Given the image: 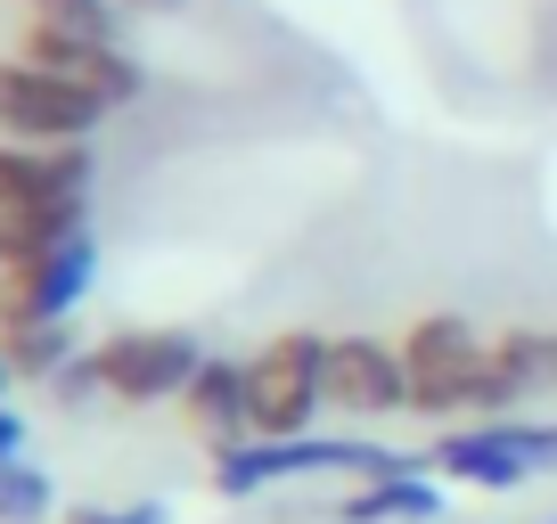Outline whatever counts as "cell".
Masks as SVG:
<instances>
[{"mask_svg": "<svg viewBox=\"0 0 557 524\" xmlns=\"http://www.w3.org/2000/svg\"><path fill=\"white\" fill-rule=\"evenodd\" d=\"M426 467V459H401V451H377V442H352V435H287V442H230V451H213V491L222 500H255V491L287 484V475H361V484H377V475H410Z\"/></svg>", "mask_w": 557, "mask_h": 524, "instance_id": "obj_1", "label": "cell"}, {"mask_svg": "<svg viewBox=\"0 0 557 524\" xmlns=\"http://www.w3.org/2000/svg\"><path fill=\"white\" fill-rule=\"evenodd\" d=\"M246 410H255L262 442L312 435V419L329 410V336H312V328L271 336V345L246 361Z\"/></svg>", "mask_w": 557, "mask_h": 524, "instance_id": "obj_2", "label": "cell"}, {"mask_svg": "<svg viewBox=\"0 0 557 524\" xmlns=\"http://www.w3.org/2000/svg\"><path fill=\"white\" fill-rule=\"evenodd\" d=\"M115 115L107 99H90L66 74H41L25 58H0V140H41V148H74Z\"/></svg>", "mask_w": 557, "mask_h": 524, "instance_id": "obj_3", "label": "cell"}, {"mask_svg": "<svg viewBox=\"0 0 557 524\" xmlns=\"http://www.w3.org/2000/svg\"><path fill=\"white\" fill-rule=\"evenodd\" d=\"M401 369H410V410L418 419H451L475 410V377H484V336L459 312H426L401 336Z\"/></svg>", "mask_w": 557, "mask_h": 524, "instance_id": "obj_4", "label": "cell"}, {"mask_svg": "<svg viewBox=\"0 0 557 524\" xmlns=\"http://www.w3.org/2000/svg\"><path fill=\"white\" fill-rule=\"evenodd\" d=\"M90 369H99V394L115 402H181L206 352L189 328H115L90 345Z\"/></svg>", "mask_w": 557, "mask_h": 524, "instance_id": "obj_5", "label": "cell"}, {"mask_svg": "<svg viewBox=\"0 0 557 524\" xmlns=\"http://www.w3.org/2000/svg\"><path fill=\"white\" fill-rule=\"evenodd\" d=\"M17 58L41 66V74L83 83L90 99H107V107H132L139 90H148V66H139L123 41H90V34H66V25H41V17L17 25Z\"/></svg>", "mask_w": 557, "mask_h": 524, "instance_id": "obj_6", "label": "cell"}, {"mask_svg": "<svg viewBox=\"0 0 557 524\" xmlns=\"http://www.w3.org/2000/svg\"><path fill=\"white\" fill-rule=\"evenodd\" d=\"M90 279H99V229H74L50 254L0 271V328H17V320H74Z\"/></svg>", "mask_w": 557, "mask_h": 524, "instance_id": "obj_7", "label": "cell"}, {"mask_svg": "<svg viewBox=\"0 0 557 524\" xmlns=\"http://www.w3.org/2000/svg\"><path fill=\"white\" fill-rule=\"evenodd\" d=\"M329 410H345V419H394V410H410L401 345H377V336H329Z\"/></svg>", "mask_w": 557, "mask_h": 524, "instance_id": "obj_8", "label": "cell"}, {"mask_svg": "<svg viewBox=\"0 0 557 524\" xmlns=\"http://www.w3.org/2000/svg\"><path fill=\"white\" fill-rule=\"evenodd\" d=\"M541 385H557V336L549 328H508L484 345V377H475V410L508 419L517 402H533Z\"/></svg>", "mask_w": 557, "mask_h": 524, "instance_id": "obj_9", "label": "cell"}, {"mask_svg": "<svg viewBox=\"0 0 557 524\" xmlns=\"http://www.w3.org/2000/svg\"><path fill=\"white\" fill-rule=\"evenodd\" d=\"M426 467L451 475V484H475V491H517L533 484V459L517 451V435H508V419H484V426H459V435H443L435 451H426Z\"/></svg>", "mask_w": 557, "mask_h": 524, "instance_id": "obj_10", "label": "cell"}, {"mask_svg": "<svg viewBox=\"0 0 557 524\" xmlns=\"http://www.w3.org/2000/svg\"><path fill=\"white\" fill-rule=\"evenodd\" d=\"M181 419H189V435L213 442V451H230V442H255V410H246V361H222V352H206V369H197L189 394H181Z\"/></svg>", "mask_w": 557, "mask_h": 524, "instance_id": "obj_11", "label": "cell"}, {"mask_svg": "<svg viewBox=\"0 0 557 524\" xmlns=\"http://www.w3.org/2000/svg\"><path fill=\"white\" fill-rule=\"evenodd\" d=\"M90 180H99L90 140H74V148L0 140V197H90Z\"/></svg>", "mask_w": 557, "mask_h": 524, "instance_id": "obj_12", "label": "cell"}, {"mask_svg": "<svg viewBox=\"0 0 557 524\" xmlns=\"http://www.w3.org/2000/svg\"><path fill=\"white\" fill-rule=\"evenodd\" d=\"M74 229H90V197H0V271L50 254Z\"/></svg>", "mask_w": 557, "mask_h": 524, "instance_id": "obj_13", "label": "cell"}, {"mask_svg": "<svg viewBox=\"0 0 557 524\" xmlns=\"http://www.w3.org/2000/svg\"><path fill=\"white\" fill-rule=\"evenodd\" d=\"M435 516H443L435 467L377 475V484H361V491H345V500H336V524H435Z\"/></svg>", "mask_w": 557, "mask_h": 524, "instance_id": "obj_14", "label": "cell"}, {"mask_svg": "<svg viewBox=\"0 0 557 524\" xmlns=\"http://www.w3.org/2000/svg\"><path fill=\"white\" fill-rule=\"evenodd\" d=\"M0 361L17 369V385H58L74 361H83V345H74L66 320H17V328H0Z\"/></svg>", "mask_w": 557, "mask_h": 524, "instance_id": "obj_15", "label": "cell"}, {"mask_svg": "<svg viewBox=\"0 0 557 524\" xmlns=\"http://www.w3.org/2000/svg\"><path fill=\"white\" fill-rule=\"evenodd\" d=\"M50 516H58L50 467H34V459H9V467H0V524H50Z\"/></svg>", "mask_w": 557, "mask_h": 524, "instance_id": "obj_16", "label": "cell"}, {"mask_svg": "<svg viewBox=\"0 0 557 524\" xmlns=\"http://www.w3.org/2000/svg\"><path fill=\"white\" fill-rule=\"evenodd\" d=\"M66 524H173L164 500H123V508H74Z\"/></svg>", "mask_w": 557, "mask_h": 524, "instance_id": "obj_17", "label": "cell"}, {"mask_svg": "<svg viewBox=\"0 0 557 524\" xmlns=\"http://www.w3.org/2000/svg\"><path fill=\"white\" fill-rule=\"evenodd\" d=\"M508 435H517V451L533 459V467H557V426H533V419H508Z\"/></svg>", "mask_w": 557, "mask_h": 524, "instance_id": "obj_18", "label": "cell"}, {"mask_svg": "<svg viewBox=\"0 0 557 524\" xmlns=\"http://www.w3.org/2000/svg\"><path fill=\"white\" fill-rule=\"evenodd\" d=\"M9 459H25V419L0 402V467H9Z\"/></svg>", "mask_w": 557, "mask_h": 524, "instance_id": "obj_19", "label": "cell"}, {"mask_svg": "<svg viewBox=\"0 0 557 524\" xmlns=\"http://www.w3.org/2000/svg\"><path fill=\"white\" fill-rule=\"evenodd\" d=\"M115 9H181V0H115Z\"/></svg>", "mask_w": 557, "mask_h": 524, "instance_id": "obj_20", "label": "cell"}, {"mask_svg": "<svg viewBox=\"0 0 557 524\" xmlns=\"http://www.w3.org/2000/svg\"><path fill=\"white\" fill-rule=\"evenodd\" d=\"M549 524H557V516H549Z\"/></svg>", "mask_w": 557, "mask_h": 524, "instance_id": "obj_21", "label": "cell"}]
</instances>
